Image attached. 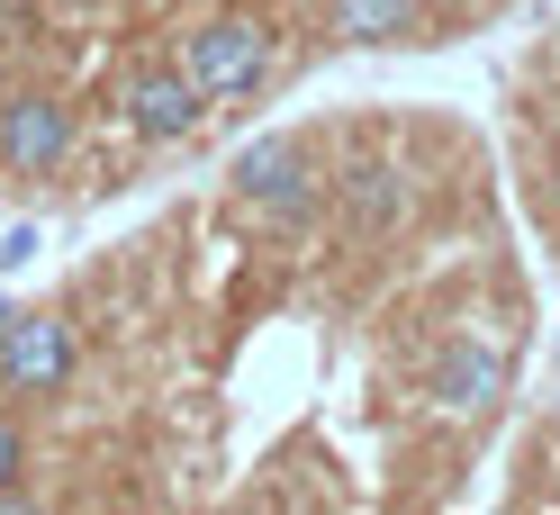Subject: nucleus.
Returning <instances> with one entry per match:
<instances>
[{"label": "nucleus", "mask_w": 560, "mask_h": 515, "mask_svg": "<svg viewBox=\"0 0 560 515\" xmlns=\"http://www.w3.org/2000/svg\"><path fill=\"white\" fill-rule=\"evenodd\" d=\"M190 73V91L208 100V109H235V100H254L271 82V63H280V37L254 19V10H218V19H199L182 55H172Z\"/></svg>", "instance_id": "f257e3e1"}, {"label": "nucleus", "mask_w": 560, "mask_h": 515, "mask_svg": "<svg viewBox=\"0 0 560 515\" xmlns=\"http://www.w3.org/2000/svg\"><path fill=\"white\" fill-rule=\"evenodd\" d=\"M73 163V109L55 91H0V172L46 182Z\"/></svg>", "instance_id": "f03ea898"}, {"label": "nucleus", "mask_w": 560, "mask_h": 515, "mask_svg": "<svg viewBox=\"0 0 560 515\" xmlns=\"http://www.w3.org/2000/svg\"><path fill=\"white\" fill-rule=\"evenodd\" d=\"M63 381H73V326L63 317H10V335H0V389L10 398H55Z\"/></svg>", "instance_id": "7ed1b4c3"}, {"label": "nucleus", "mask_w": 560, "mask_h": 515, "mask_svg": "<svg viewBox=\"0 0 560 515\" xmlns=\"http://www.w3.org/2000/svg\"><path fill=\"white\" fill-rule=\"evenodd\" d=\"M118 109H127V127L145 136V145H182V136H199L208 100L190 91V73H182V63H136V73H127V91H118Z\"/></svg>", "instance_id": "20e7f679"}, {"label": "nucleus", "mask_w": 560, "mask_h": 515, "mask_svg": "<svg viewBox=\"0 0 560 515\" xmlns=\"http://www.w3.org/2000/svg\"><path fill=\"white\" fill-rule=\"evenodd\" d=\"M506 389H515V362L488 335H452L434 353V407H452V417H498Z\"/></svg>", "instance_id": "39448f33"}, {"label": "nucleus", "mask_w": 560, "mask_h": 515, "mask_svg": "<svg viewBox=\"0 0 560 515\" xmlns=\"http://www.w3.org/2000/svg\"><path fill=\"white\" fill-rule=\"evenodd\" d=\"M335 209L353 235H371V245H389V235L416 218V190L398 182L389 163H353V172H335Z\"/></svg>", "instance_id": "423d86ee"}, {"label": "nucleus", "mask_w": 560, "mask_h": 515, "mask_svg": "<svg viewBox=\"0 0 560 515\" xmlns=\"http://www.w3.org/2000/svg\"><path fill=\"white\" fill-rule=\"evenodd\" d=\"M299 172H317L307 163V136H254L235 163H226V199H262V190H280V182H299Z\"/></svg>", "instance_id": "0eeeda50"}, {"label": "nucleus", "mask_w": 560, "mask_h": 515, "mask_svg": "<svg viewBox=\"0 0 560 515\" xmlns=\"http://www.w3.org/2000/svg\"><path fill=\"white\" fill-rule=\"evenodd\" d=\"M425 0H326V27L343 46H407Z\"/></svg>", "instance_id": "6e6552de"}, {"label": "nucleus", "mask_w": 560, "mask_h": 515, "mask_svg": "<svg viewBox=\"0 0 560 515\" xmlns=\"http://www.w3.org/2000/svg\"><path fill=\"white\" fill-rule=\"evenodd\" d=\"M244 209H254L262 235H307V226L326 218V182H317V172H299V182H280V190H262V199H244Z\"/></svg>", "instance_id": "1a4fd4ad"}, {"label": "nucleus", "mask_w": 560, "mask_h": 515, "mask_svg": "<svg viewBox=\"0 0 560 515\" xmlns=\"http://www.w3.org/2000/svg\"><path fill=\"white\" fill-rule=\"evenodd\" d=\"M19 470H27V434H19L10 417H0V506L19 498Z\"/></svg>", "instance_id": "9d476101"}, {"label": "nucleus", "mask_w": 560, "mask_h": 515, "mask_svg": "<svg viewBox=\"0 0 560 515\" xmlns=\"http://www.w3.org/2000/svg\"><path fill=\"white\" fill-rule=\"evenodd\" d=\"M19 262H37V226H10V235H0V271H19Z\"/></svg>", "instance_id": "9b49d317"}, {"label": "nucleus", "mask_w": 560, "mask_h": 515, "mask_svg": "<svg viewBox=\"0 0 560 515\" xmlns=\"http://www.w3.org/2000/svg\"><path fill=\"white\" fill-rule=\"evenodd\" d=\"M46 10H55V19H82V10H100V0H46Z\"/></svg>", "instance_id": "f8f14e48"}, {"label": "nucleus", "mask_w": 560, "mask_h": 515, "mask_svg": "<svg viewBox=\"0 0 560 515\" xmlns=\"http://www.w3.org/2000/svg\"><path fill=\"white\" fill-rule=\"evenodd\" d=\"M551 425H560V398H551Z\"/></svg>", "instance_id": "ddd939ff"}]
</instances>
